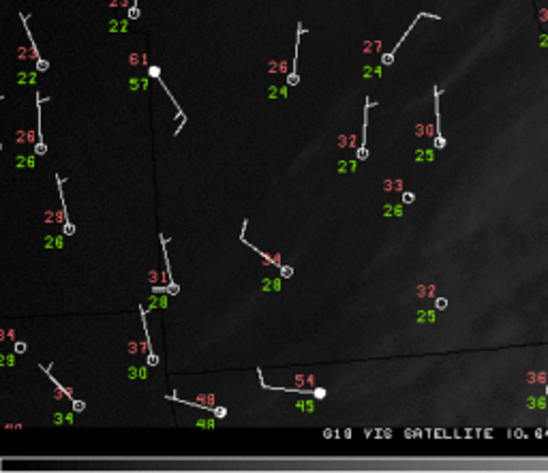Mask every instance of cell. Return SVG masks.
Masks as SVG:
<instances>
[{
	"label": "cell",
	"mask_w": 548,
	"mask_h": 473,
	"mask_svg": "<svg viewBox=\"0 0 548 473\" xmlns=\"http://www.w3.org/2000/svg\"><path fill=\"white\" fill-rule=\"evenodd\" d=\"M424 17H428V19H437V21L441 19L439 15H433V13H418V15H416V19H413V21H411V24H409V28H407L405 32H402V37H400V39L396 41V45H394L392 49H390V52H386V54H384V56H382V64H384V67H390V64H392V62H394V54L398 52V47L402 45V43H405V39H407V37L411 35V30H413V28H416V24H418V21H420V19H424Z\"/></svg>",
	"instance_id": "6da1fadb"
},
{
	"label": "cell",
	"mask_w": 548,
	"mask_h": 473,
	"mask_svg": "<svg viewBox=\"0 0 548 473\" xmlns=\"http://www.w3.org/2000/svg\"><path fill=\"white\" fill-rule=\"evenodd\" d=\"M304 26H302V21H298V37H296V56H294V64H292V73L287 75V86H298L300 84V73H298V54H300V37L304 35Z\"/></svg>",
	"instance_id": "7a4b0ae2"
},
{
	"label": "cell",
	"mask_w": 548,
	"mask_h": 473,
	"mask_svg": "<svg viewBox=\"0 0 548 473\" xmlns=\"http://www.w3.org/2000/svg\"><path fill=\"white\" fill-rule=\"evenodd\" d=\"M435 90V120H437V137H435V148L443 150L445 148V139L441 135V112H439V88H433Z\"/></svg>",
	"instance_id": "3957f363"
},
{
	"label": "cell",
	"mask_w": 548,
	"mask_h": 473,
	"mask_svg": "<svg viewBox=\"0 0 548 473\" xmlns=\"http://www.w3.org/2000/svg\"><path fill=\"white\" fill-rule=\"evenodd\" d=\"M373 105L371 98H366V107H364V127H362V141H360V148H358V159L360 161H366L368 159V148H366V125H368V107Z\"/></svg>",
	"instance_id": "277c9868"
},
{
	"label": "cell",
	"mask_w": 548,
	"mask_h": 473,
	"mask_svg": "<svg viewBox=\"0 0 548 473\" xmlns=\"http://www.w3.org/2000/svg\"><path fill=\"white\" fill-rule=\"evenodd\" d=\"M19 19H21V24H24V30H26V37L30 39V49H32V58H35V60H39V58H41V54H39V49H37V45H35V41H32V35H30V28H28V21H26V15H24V13H19Z\"/></svg>",
	"instance_id": "5b68a950"
},
{
	"label": "cell",
	"mask_w": 548,
	"mask_h": 473,
	"mask_svg": "<svg viewBox=\"0 0 548 473\" xmlns=\"http://www.w3.org/2000/svg\"><path fill=\"white\" fill-rule=\"evenodd\" d=\"M141 13H139V5H137V0H133V5L129 9V19H137Z\"/></svg>",
	"instance_id": "8992f818"
},
{
	"label": "cell",
	"mask_w": 548,
	"mask_h": 473,
	"mask_svg": "<svg viewBox=\"0 0 548 473\" xmlns=\"http://www.w3.org/2000/svg\"><path fill=\"white\" fill-rule=\"evenodd\" d=\"M45 152H47V144H45V141H37V144H35V155L37 157H43Z\"/></svg>",
	"instance_id": "52a82bcc"
},
{
	"label": "cell",
	"mask_w": 548,
	"mask_h": 473,
	"mask_svg": "<svg viewBox=\"0 0 548 473\" xmlns=\"http://www.w3.org/2000/svg\"><path fill=\"white\" fill-rule=\"evenodd\" d=\"M278 270H281V277L283 279H292L294 277V268L292 266H283V263H281V268H278Z\"/></svg>",
	"instance_id": "ba28073f"
},
{
	"label": "cell",
	"mask_w": 548,
	"mask_h": 473,
	"mask_svg": "<svg viewBox=\"0 0 548 473\" xmlns=\"http://www.w3.org/2000/svg\"><path fill=\"white\" fill-rule=\"evenodd\" d=\"M62 234H64V236H73V234H75V225H73L71 221H66V223L62 225Z\"/></svg>",
	"instance_id": "9c48e42d"
},
{
	"label": "cell",
	"mask_w": 548,
	"mask_h": 473,
	"mask_svg": "<svg viewBox=\"0 0 548 473\" xmlns=\"http://www.w3.org/2000/svg\"><path fill=\"white\" fill-rule=\"evenodd\" d=\"M84 409H86V403L80 401V399H75V401H73V411H75V413H82Z\"/></svg>",
	"instance_id": "30bf717a"
},
{
	"label": "cell",
	"mask_w": 548,
	"mask_h": 473,
	"mask_svg": "<svg viewBox=\"0 0 548 473\" xmlns=\"http://www.w3.org/2000/svg\"><path fill=\"white\" fill-rule=\"evenodd\" d=\"M435 309H437V311L448 309V300H445V298H435Z\"/></svg>",
	"instance_id": "8fae6325"
},
{
	"label": "cell",
	"mask_w": 548,
	"mask_h": 473,
	"mask_svg": "<svg viewBox=\"0 0 548 473\" xmlns=\"http://www.w3.org/2000/svg\"><path fill=\"white\" fill-rule=\"evenodd\" d=\"M47 69H50V62H47L45 58H39V60H37V71L43 73V71H47Z\"/></svg>",
	"instance_id": "7c38bea8"
},
{
	"label": "cell",
	"mask_w": 548,
	"mask_h": 473,
	"mask_svg": "<svg viewBox=\"0 0 548 473\" xmlns=\"http://www.w3.org/2000/svg\"><path fill=\"white\" fill-rule=\"evenodd\" d=\"M311 394H313V396H315V399H317V401H321V399H326V394H328V392H326V390H323V388H315V390H313Z\"/></svg>",
	"instance_id": "4fadbf2b"
},
{
	"label": "cell",
	"mask_w": 548,
	"mask_h": 473,
	"mask_svg": "<svg viewBox=\"0 0 548 473\" xmlns=\"http://www.w3.org/2000/svg\"><path fill=\"white\" fill-rule=\"evenodd\" d=\"M212 413H215L217 417H225L227 415V409H225V407H212Z\"/></svg>",
	"instance_id": "5bb4252c"
},
{
	"label": "cell",
	"mask_w": 548,
	"mask_h": 473,
	"mask_svg": "<svg viewBox=\"0 0 548 473\" xmlns=\"http://www.w3.org/2000/svg\"><path fill=\"white\" fill-rule=\"evenodd\" d=\"M413 202H416V195L409 193V191L402 193V204H413Z\"/></svg>",
	"instance_id": "9a60e30c"
},
{
	"label": "cell",
	"mask_w": 548,
	"mask_h": 473,
	"mask_svg": "<svg viewBox=\"0 0 548 473\" xmlns=\"http://www.w3.org/2000/svg\"><path fill=\"white\" fill-rule=\"evenodd\" d=\"M28 347H26V343H15V354H24Z\"/></svg>",
	"instance_id": "2e32d148"
},
{
	"label": "cell",
	"mask_w": 548,
	"mask_h": 473,
	"mask_svg": "<svg viewBox=\"0 0 548 473\" xmlns=\"http://www.w3.org/2000/svg\"><path fill=\"white\" fill-rule=\"evenodd\" d=\"M0 150H3V146H0Z\"/></svg>",
	"instance_id": "e0dca14e"
}]
</instances>
